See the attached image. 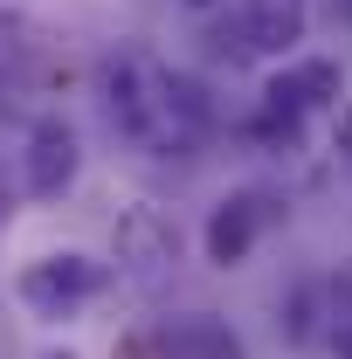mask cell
Here are the masks:
<instances>
[{
	"instance_id": "obj_14",
	"label": "cell",
	"mask_w": 352,
	"mask_h": 359,
	"mask_svg": "<svg viewBox=\"0 0 352 359\" xmlns=\"http://www.w3.org/2000/svg\"><path fill=\"white\" fill-rule=\"evenodd\" d=\"M48 359H76V353H48Z\"/></svg>"
},
{
	"instance_id": "obj_1",
	"label": "cell",
	"mask_w": 352,
	"mask_h": 359,
	"mask_svg": "<svg viewBox=\"0 0 352 359\" xmlns=\"http://www.w3.org/2000/svg\"><path fill=\"white\" fill-rule=\"evenodd\" d=\"M104 104H111V125L138 145H152V152H187L215 125L208 90L180 69H166V62H145V55H118L104 69Z\"/></svg>"
},
{
	"instance_id": "obj_7",
	"label": "cell",
	"mask_w": 352,
	"mask_h": 359,
	"mask_svg": "<svg viewBox=\"0 0 352 359\" xmlns=\"http://www.w3.org/2000/svg\"><path fill=\"white\" fill-rule=\"evenodd\" d=\"M263 228H269V201H263V194H228L215 215H208V263L235 269L249 249H256Z\"/></svg>"
},
{
	"instance_id": "obj_5",
	"label": "cell",
	"mask_w": 352,
	"mask_h": 359,
	"mask_svg": "<svg viewBox=\"0 0 352 359\" xmlns=\"http://www.w3.org/2000/svg\"><path fill=\"white\" fill-rule=\"evenodd\" d=\"M76 166H83L76 132H69L62 118H42V125L28 132V152H21V187H28L35 201H55V194H69Z\"/></svg>"
},
{
	"instance_id": "obj_3",
	"label": "cell",
	"mask_w": 352,
	"mask_h": 359,
	"mask_svg": "<svg viewBox=\"0 0 352 359\" xmlns=\"http://www.w3.org/2000/svg\"><path fill=\"white\" fill-rule=\"evenodd\" d=\"M346 97V76H339V62H325V55H311V62H290V69H276L263 83V125L269 132H297V118L311 111H325V104H339Z\"/></svg>"
},
{
	"instance_id": "obj_2",
	"label": "cell",
	"mask_w": 352,
	"mask_h": 359,
	"mask_svg": "<svg viewBox=\"0 0 352 359\" xmlns=\"http://www.w3.org/2000/svg\"><path fill=\"white\" fill-rule=\"evenodd\" d=\"M111 249H118V269L132 276L138 290H159V283L173 276V263H180V228L166 222L152 201H138V208H125V215H118Z\"/></svg>"
},
{
	"instance_id": "obj_4",
	"label": "cell",
	"mask_w": 352,
	"mask_h": 359,
	"mask_svg": "<svg viewBox=\"0 0 352 359\" xmlns=\"http://www.w3.org/2000/svg\"><path fill=\"white\" fill-rule=\"evenodd\" d=\"M97 283H104V269L90 263V256H76V249H62V256H42V263L21 269V304L35 318H69L76 304H90L97 297Z\"/></svg>"
},
{
	"instance_id": "obj_11",
	"label": "cell",
	"mask_w": 352,
	"mask_h": 359,
	"mask_svg": "<svg viewBox=\"0 0 352 359\" xmlns=\"http://www.w3.org/2000/svg\"><path fill=\"white\" fill-rule=\"evenodd\" d=\"M332 152L352 159V97H339V118H332Z\"/></svg>"
},
{
	"instance_id": "obj_9",
	"label": "cell",
	"mask_w": 352,
	"mask_h": 359,
	"mask_svg": "<svg viewBox=\"0 0 352 359\" xmlns=\"http://www.w3.org/2000/svg\"><path fill=\"white\" fill-rule=\"evenodd\" d=\"M28 55H35V28H28L21 14H7V7H0V69H21Z\"/></svg>"
},
{
	"instance_id": "obj_8",
	"label": "cell",
	"mask_w": 352,
	"mask_h": 359,
	"mask_svg": "<svg viewBox=\"0 0 352 359\" xmlns=\"http://www.w3.org/2000/svg\"><path fill=\"white\" fill-rule=\"evenodd\" d=\"M152 353L159 359H242V339L208 311H187V318H166L152 332Z\"/></svg>"
},
{
	"instance_id": "obj_10",
	"label": "cell",
	"mask_w": 352,
	"mask_h": 359,
	"mask_svg": "<svg viewBox=\"0 0 352 359\" xmlns=\"http://www.w3.org/2000/svg\"><path fill=\"white\" fill-rule=\"evenodd\" d=\"M332 346H339V359H352V290L332 304Z\"/></svg>"
},
{
	"instance_id": "obj_6",
	"label": "cell",
	"mask_w": 352,
	"mask_h": 359,
	"mask_svg": "<svg viewBox=\"0 0 352 359\" xmlns=\"http://www.w3.org/2000/svg\"><path fill=\"white\" fill-rule=\"evenodd\" d=\"M311 28V0H242L235 7V48L242 55H290Z\"/></svg>"
},
{
	"instance_id": "obj_12",
	"label": "cell",
	"mask_w": 352,
	"mask_h": 359,
	"mask_svg": "<svg viewBox=\"0 0 352 359\" xmlns=\"http://www.w3.org/2000/svg\"><path fill=\"white\" fill-rule=\"evenodd\" d=\"M187 7H194V14H208V7H221V0H187Z\"/></svg>"
},
{
	"instance_id": "obj_13",
	"label": "cell",
	"mask_w": 352,
	"mask_h": 359,
	"mask_svg": "<svg viewBox=\"0 0 352 359\" xmlns=\"http://www.w3.org/2000/svg\"><path fill=\"white\" fill-rule=\"evenodd\" d=\"M0 228H7V187H0Z\"/></svg>"
}]
</instances>
